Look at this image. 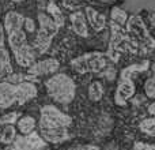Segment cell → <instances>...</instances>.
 <instances>
[{
  "instance_id": "d4e9b609",
  "label": "cell",
  "mask_w": 155,
  "mask_h": 150,
  "mask_svg": "<svg viewBox=\"0 0 155 150\" xmlns=\"http://www.w3.org/2000/svg\"><path fill=\"white\" fill-rule=\"evenodd\" d=\"M18 119V113L16 112H12V113H8V115L3 116L2 119H0V124H12L14 121Z\"/></svg>"
},
{
  "instance_id": "8992f818",
  "label": "cell",
  "mask_w": 155,
  "mask_h": 150,
  "mask_svg": "<svg viewBox=\"0 0 155 150\" xmlns=\"http://www.w3.org/2000/svg\"><path fill=\"white\" fill-rule=\"evenodd\" d=\"M110 29H112V37H110L109 51H107L106 56L107 59L117 62L121 52L125 49L128 51V36L123 26H118L113 22L110 23Z\"/></svg>"
},
{
  "instance_id": "ffe728a7",
  "label": "cell",
  "mask_w": 155,
  "mask_h": 150,
  "mask_svg": "<svg viewBox=\"0 0 155 150\" xmlns=\"http://www.w3.org/2000/svg\"><path fill=\"white\" fill-rule=\"evenodd\" d=\"M110 15H112V22L116 25H118V26H123L127 23V21H128V15H127V12L124 10H121V8L118 7H114L112 10V12H110Z\"/></svg>"
},
{
  "instance_id": "f546056e",
  "label": "cell",
  "mask_w": 155,
  "mask_h": 150,
  "mask_svg": "<svg viewBox=\"0 0 155 150\" xmlns=\"http://www.w3.org/2000/svg\"><path fill=\"white\" fill-rule=\"evenodd\" d=\"M148 112H150V115H154L155 116V102L148 107Z\"/></svg>"
},
{
  "instance_id": "d6986e66",
  "label": "cell",
  "mask_w": 155,
  "mask_h": 150,
  "mask_svg": "<svg viewBox=\"0 0 155 150\" xmlns=\"http://www.w3.org/2000/svg\"><path fill=\"white\" fill-rule=\"evenodd\" d=\"M34 127H35V120L31 118V116H25V118H22L21 120L18 121L19 131L25 135H29L30 132H33Z\"/></svg>"
},
{
  "instance_id": "7a4b0ae2",
  "label": "cell",
  "mask_w": 155,
  "mask_h": 150,
  "mask_svg": "<svg viewBox=\"0 0 155 150\" xmlns=\"http://www.w3.org/2000/svg\"><path fill=\"white\" fill-rule=\"evenodd\" d=\"M127 36H128V51L150 53L155 48V40L146 29V25L140 16L132 15L127 21Z\"/></svg>"
},
{
  "instance_id": "52a82bcc",
  "label": "cell",
  "mask_w": 155,
  "mask_h": 150,
  "mask_svg": "<svg viewBox=\"0 0 155 150\" xmlns=\"http://www.w3.org/2000/svg\"><path fill=\"white\" fill-rule=\"evenodd\" d=\"M14 148L16 150H41L45 148V141L37 132H30L27 137H15Z\"/></svg>"
},
{
  "instance_id": "3957f363",
  "label": "cell",
  "mask_w": 155,
  "mask_h": 150,
  "mask_svg": "<svg viewBox=\"0 0 155 150\" xmlns=\"http://www.w3.org/2000/svg\"><path fill=\"white\" fill-rule=\"evenodd\" d=\"M48 94L60 104H70L75 97V83L68 75L56 74L45 82Z\"/></svg>"
},
{
  "instance_id": "d6a6232c",
  "label": "cell",
  "mask_w": 155,
  "mask_h": 150,
  "mask_svg": "<svg viewBox=\"0 0 155 150\" xmlns=\"http://www.w3.org/2000/svg\"><path fill=\"white\" fill-rule=\"evenodd\" d=\"M0 78H3V77H2V75H0Z\"/></svg>"
},
{
  "instance_id": "8fae6325",
  "label": "cell",
  "mask_w": 155,
  "mask_h": 150,
  "mask_svg": "<svg viewBox=\"0 0 155 150\" xmlns=\"http://www.w3.org/2000/svg\"><path fill=\"white\" fill-rule=\"evenodd\" d=\"M135 93V85L132 80H120L116 90L114 101L117 105H124Z\"/></svg>"
},
{
  "instance_id": "5b68a950",
  "label": "cell",
  "mask_w": 155,
  "mask_h": 150,
  "mask_svg": "<svg viewBox=\"0 0 155 150\" xmlns=\"http://www.w3.org/2000/svg\"><path fill=\"white\" fill-rule=\"evenodd\" d=\"M107 64V56L101 52H93L79 56L71 62V67L79 74L99 73Z\"/></svg>"
},
{
  "instance_id": "5bb4252c",
  "label": "cell",
  "mask_w": 155,
  "mask_h": 150,
  "mask_svg": "<svg viewBox=\"0 0 155 150\" xmlns=\"http://www.w3.org/2000/svg\"><path fill=\"white\" fill-rule=\"evenodd\" d=\"M71 23H72V29L80 37H87L88 36V29H87V21L86 16L83 15L80 11H76L71 15Z\"/></svg>"
},
{
  "instance_id": "6da1fadb",
  "label": "cell",
  "mask_w": 155,
  "mask_h": 150,
  "mask_svg": "<svg viewBox=\"0 0 155 150\" xmlns=\"http://www.w3.org/2000/svg\"><path fill=\"white\" fill-rule=\"evenodd\" d=\"M72 120L52 105L42 107L40 119L41 138L51 143H60L68 139V127Z\"/></svg>"
},
{
  "instance_id": "7402d4cb",
  "label": "cell",
  "mask_w": 155,
  "mask_h": 150,
  "mask_svg": "<svg viewBox=\"0 0 155 150\" xmlns=\"http://www.w3.org/2000/svg\"><path fill=\"white\" fill-rule=\"evenodd\" d=\"M140 131L144 132L147 135L155 137V118H148L140 123Z\"/></svg>"
},
{
  "instance_id": "4fadbf2b",
  "label": "cell",
  "mask_w": 155,
  "mask_h": 150,
  "mask_svg": "<svg viewBox=\"0 0 155 150\" xmlns=\"http://www.w3.org/2000/svg\"><path fill=\"white\" fill-rule=\"evenodd\" d=\"M25 18L21 15V14L15 12V11H10L7 12L4 18V29L7 32V34L12 32H16V30H21L22 29V25H23Z\"/></svg>"
},
{
  "instance_id": "f1b7e54d",
  "label": "cell",
  "mask_w": 155,
  "mask_h": 150,
  "mask_svg": "<svg viewBox=\"0 0 155 150\" xmlns=\"http://www.w3.org/2000/svg\"><path fill=\"white\" fill-rule=\"evenodd\" d=\"M78 150H99L98 146H93V145H87V146H83V148H79Z\"/></svg>"
},
{
  "instance_id": "4dcf8cb0",
  "label": "cell",
  "mask_w": 155,
  "mask_h": 150,
  "mask_svg": "<svg viewBox=\"0 0 155 150\" xmlns=\"http://www.w3.org/2000/svg\"><path fill=\"white\" fill-rule=\"evenodd\" d=\"M151 22L155 25V15H151Z\"/></svg>"
},
{
  "instance_id": "9c48e42d",
  "label": "cell",
  "mask_w": 155,
  "mask_h": 150,
  "mask_svg": "<svg viewBox=\"0 0 155 150\" xmlns=\"http://www.w3.org/2000/svg\"><path fill=\"white\" fill-rule=\"evenodd\" d=\"M16 101V85L8 82L0 83V108H8Z\"/></svg>"
},
{
  "instance_id": "ac0fdd59",
  "label": "cell",
  "mask_w": 155,
  "mask_h": 150,
  "mask_svg": "<svg viewBox=\"0 0 155 150\" xmlns=\"http://www.w3.org/2000/svg\"><path fill=\"white\" fill-rule=\"evenodd\" d=\"M46 10H48V14L52 16V19H53V22L57 25V26H63L64 25V18H63V12L60 11V7H57V4L54 2H49L48 7H46Z\"/></svg>"
},
{
  "instance_id": "cb8c5ba5",
  "label": "cell",
  "mask_w": 155,
  "mask_h": 150,
  "mask_svg": "<svg viewBox=\"0 0 155 150\" xmlns=\"http://www.w3.org/2000/svg\"><path fill=\"white\" fill-rule=\"evenodd\" d=\"M144 91L148 97L155 98V64L153 67V74H151V77L148 78L144 83Z\"/></svg>"
},
{
  "instance_id": "e0dca14e",
  "label": "cell",
  "mask_w": 155,
  "mask_h": 150,
  "mask_svg": "<svg viewBox=\"0 0 155 150\" xmlns=\"http://www.w3.org/2000/svg\"><path fill=\"white\" fill-rule=\"evenodd\" d=\"M148 62H143L142 64H132L129 67L124 68L120 74V80H131V77L134 74H137V73H143L148 68Z\"/></svg>"
},
{
  "instance_id": "ba28073f",
  "label": "cell",
  "mask_w": 155,
  "mask_h": 150,
  "mask_svg": "<svg viewBox=\"0 0 155 150\" xmlns=\"http://www.w3.org/2000/svg\"><path fill=\"white\" fill-rule=\"evenodd\" d=\"M59 68V62L56 59H46V60H41L38 63L30 66L29 68V74L33 77H38V75H45V74H51Z\"/></svg>"
},
{
  "instance_id": "484cf974",
  "label": "cell",
  "mask_w": 155,
  "mask_h": 150,
  "mask_svg": "<svg viewBox=\"0 0 155 150\" xmlns=\"http://www.w3.org/2000/svg\"><path fill=\"white\" fill-rule=\"evenodd\" d=\"M23 80H26V75L22 74H11L8 75V83H22Z\"/></svg>"
},
{
  "instance_id": "2e32d148",
  "label": "cell",
  "mask_w": 155,
  "mask_h": 150,
  "mask_svg": "<svg viewBox=\"0 0 155 150\" xmlns=\"http://www.w3.org/2000/svg\"><path fill=\"white\" fill-rule=\"evenodd\" d=\"M8 43H10V46H11V49H12V52L23 48L25 45H27L25 32L21 29V30H16V32L10 33V34H8Z\"/></svg>"
},
{
  "instance_id": "44dd1931",
  "label": "cell",
  "mask_w": 155,
  "mask_h": 150,
  "mask_svg": "<svg viewBox=\"0 0 155 150\" xmlns=\"http://www.w3.org/2000/svg\"><path fill=\"white\" fill-rule=\"evenodd\" d=\"M102 96H104L102 85L99 82H93L90 85V87H88V98L95 102V101H99L102 98Z\"/></svg>"
},
{
  "instance_id": "4316f807",
  "label": "cell",
  "mask_w": 155,
  "mask_h": 150,
  "mask_svg": "<svg viewBox=\"0 0 155 150\" xmlns=\"http://www.w3.org/2000/svg\"><path fill=\"white\" fill-rule=\"evenodd\" d=\"M23 25H25V29H26L29 33H33L35 30V23L31 18H25Z\"/></svg>"
},
{
  "instance_id": "277c9868",
  "label": "cell",
  "mask_w": 155,
  "mask_h": 150,
  "mask_svg": "<svg viewBox=\"0 0 155 150\" xmlns=\"http://www.w3.org/2000/svg\"><path fill=\"white\" fill-rule=\"evenodd\" d=\"M38 21H40V29H38L37 37L34 41V48L40 53H45L48 48L51 46L52 38L57 34L60 27L53 22V19L49 18V15L44 12L38 14Z\"/></svg>"
},
{
  "instance_id": "1f68e13d",
  "label": "cell",
  "mask_w": 155,
  "mask_h": 150,
  "mask_svg": "<svg viewBox=\"0 0 155 150\" xmlns=\"http://www.w3.org/2000/svg\"><path fill=\"white\" fill-rule=\"evenodd\" d=\"M14 2H22V0H14Z\"/></svg>"
},
{
  "instance_id": "7c38bea8",
  "label": "cell",
  "mask_w": 155,
  "mask_h": 150,
  "mask_svg": "<svg viewBox=\"0 0 155 150\" xmlns=\"http://www.w3.org/2000/svg\"><path fill=\"white\" fill-rule=\"evenodd\" d=\"M86 21L88 22L91 27L94 29V32H101L106 25L104 15L98 12L97 10H94L93 7H86Z\"/></svg>"
},
{
  "instance_id": "83f0119b",
  "label": "cell",
  "mask_w": 155,
  "mask_h": 150,
  "mask_svg": "<svg viewBox=\"0 0 155 150\" xmlns=\"http://www.w3.org/2000/svg\"><path fill=\"white\" fill-rule=\"evenodd\" d=\"M134 150H155V146L148 145V143H143V142H136L134 145Z\"/></svg>"
},
{
  "instance_id": "603a6c76",
  "label": "cell",
  "mask_w": 155,
  "mask_h": 150,
  "mask_svg": "<svg viewBox=\"0 0 155 150\" xmlns=\"http://www.w3.org/2000/svg\"><path fill=\"white\" fill-rule=\"evenodd\" d=\"M16 137V132H15V128L12 127V124H8L7 127H4V130H3L2 135H0V141H2L3 143H11L14 142V139H15Z\"/></svg>"
},
{
  "instance_id": "30bf717a",
  "label": "cell",
  "mask_w": 155,
  "mask_h": 150,
  "mask_svg": "<svg viewBox=\"0 0 155 150\" xmlns=\"http://www.w3.org/2000/svg\"><path fill=\"white\" fill-rule=\"evenodd\" d=\"M37 96V87L31 82H22L16 85V101L19 105H23L25 102L30 101Z\"/></svg>"
},
{
  "instance_id": "9a60e30c",
  "label": "cell",
  "mask_w": 155,
  "mask_h": 150,
  "mask_svg": "<svg viewBox=\"0 0 155 150\" xmlns=\"http://www.w3.org/2000/svg\"><path fill=\"white\" fill-rule=\"evenodd\" d=\"M14 56H15L18 64L22 67H30L34 63V52H33V48L30 45H25L23 48L15 51Z\"/></svg>"
}]
</instances>
